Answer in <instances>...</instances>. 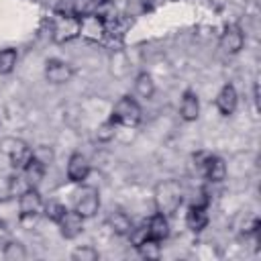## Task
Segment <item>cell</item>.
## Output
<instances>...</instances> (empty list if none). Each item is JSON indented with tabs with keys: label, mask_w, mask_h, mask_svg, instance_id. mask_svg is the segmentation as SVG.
Returning a JSON list of instances; mask_svg holds the SVG:
<instances>
[{
	"label": "cell",
	"mask_w": 261,
	"mask_h": 261,
	"mask_svg": "<svg viewBox=\"0 0 261 261\" xmlns=\"http://www.w3.org/2000/svg\"><path fill=\"white\" fill-rule=\"evenodd\" d=\"M181 204V186L175 179H165L155 188V206L157 212L171 216Z\"/></svg>",
	"instance_id": "1"
},
{
	"label": "cell",
	"mask_w": 261,
	"mask_h": 261,
	"mask_svg": "<svg viewBox=\"0 0 261 261\" xmlns=\"http://www.w3.org/2000/svg\"><path fill=\"white\" fill-rule=\"evenodd\" d=\"M110 118L120 126H137L141 122V104L133 96H122L114 104Z\"/></svg>",
	"instance_id": "2"
},
{
	"label": "cell",
	"mask_w": 261,
	"mask_h": 261,
	"mask_svg": "<svg viewBox=\"0 0 261 261\" xmlns=\"http://www.w3.org/2000/svg\"><path fill=\"white\" fill-rule=\"evenodd\" d=\"M80 16H71V14H57L53 24H51V39L53 43H69L73 39L80 37Z\"/></svg>",
	"instance_id": "3"
},
{
	"label": "cell",
	"mask_w": 261,
	"mask_h": 261,
	"mask_svg": "<svg viewBox=\"0 0 261 261\" xmlns=\"http://www.w3.org/2000/svg\"><path fill=\"white\" fill-rule=\"evenodd\" d=\"M73 210H75L77 214H82L84 218L96 216V212L100 210V192H98V188H94V186H84V188L75 194Z\"/></svg>",
	"instance_id": "4"
},
{
	"label": "cell",
	"mask_w": 261,
	"mask_h": 261,
	"mask_svg": "<svg viewBox=\"0 0 261 261\" xmlns=\"http://www.w3.org/2000/svg\"><path fill=\"white\" fill-rule=\"evenodd\" d=\"M2 151L8 155L10 159V165L20 171L29 161H31V147L22 141V139H16V137H8L2 141Z\"/></svg>",
	"instance_id": "5"
},
{
	"label": "cell",
	"mask_w": 261,
	"mask_h": 261,
	"mask_svg": "<svg viewBox=\"0 0 261 261\" xmlns=\"http://www.w3.org/2000/svg\"><path fill=\"white\" fill-rule=\"evenodd\" d=\"M218 47L228 53V55H237L241 53V49L245 47V33L239 24H228L224 27V31L220 33V39H218Z\"/></svg>",
	"instance_id": "6"
},
{
	"label": "cell",
	"mask_w": 261,
	"mask_h": 261,
	"mask_svg": "<svg viewBox=\"0 0 261 261\" xmlns=\"http://www.w3.org/2000/svg\"><path fill=\"white\" fill-rule=\"evenodd\" d=\"M71 77H73V67L67 61L57 59V57L47 59V63H45V80L49 84L61 86V84H67Z\"/></svg>",
	"instance_id": "7"
},
{
	"label": "cell",
	"mask_w": 261,
	"mask_h": 261,
	"mask_svg": "<svg viewBox=\"0 0 261 261\" xmlns=\"http://www.w3.org/2000/svg\"><path fill=\"white\" fill-rule=\"evenodd\" d=\"M41 210H43V198H41L39 190L37 188H27L18 196V214H20V220L35 218Z\"/></svg>",
	"instance_id": "8"
},
{
	"label": "cell",
	"mask_w": 261,
	"mask_h": 261,
	"mask_svg": "<svg viewBox=\"0 0 261 261\" xmlns=\"http://www.w3.org/2000/svg\"><path fill=\"white\" fill-rule=\"evenodd\" d=\"M80 20H82V24H80V37H84L86 41H92V43H98V41H102L104 39V35H106V22L104 20H100L96 14H84V16H80Z\"/></svg>",
	"instance_id": "9"
},
{
	"label": "cell",
	"mask_w": 261,
	"mask_h": 261,
	"mask_svg": "<svg viewBox=\"0 0 261 261\" xmlns=\"http://www.w3.org/2000/svg\"><path fill=\"white\" fill-rule=\"evenodd\" d=\"M84 216L82 214H77L75 210H65L63 212V216L59 218V222H57V226H59V232H61V237H65V239H75V237H80L82 232H84Z\"/></svg>",
	"instance_id": "10"
},
{
	"label": "cell",
	"mask_w": 261,
	"mask_h": 261,
	"mask_svg": "<svg viewBox=\"0 0 261 261\" xmlns=\"http://www.w3.org/2000/svg\"><path fill=\"white\" fill-rule=\"evenodd\" d=\"M90 175V161L82 153H71L67 159V179L71 184H84Z\"/></svg>",
	"instance_id": "11"
},
{
	"label": "cell",
	"mask_w": 261,
	"mask_h": 261,
	"mask_svg": "<svg viewBox=\"0 0 261 261\" xmlns=\"http://www.w3.org/2000/svg\"><path fill=\"white\" fill-rule=\"evenodd\" d=\"M218 112L222 116H230L234 110H237V104H239V94H237V88L232 84H224L220 88V92L216 94V100H214Z\"/></svg>",
	"instance_id": "12"
},
{
	"label": "cell",
	"mask_w": 261,
	"mask_h": 261,
	"mask_svg": "<svg viewBox=\"0 0 261 261\" xmlns=\"http://www.w3.org/2000/svg\"><path fill=\"white\" fill-rule=\"evenodd\" d=\"M202 173H204V177H206L208 181H212V184H220V181L226 179L228 169H226V163H224L222 157L210 153L208 159H206L204 165H202Z\"/></svg>",
	"instance_id": "13"
},
{
	"label": "cell",
	"mask_w": 261,
	"mask_h": 261,
	"mask_svg": "<svg viewBox=\"0 0 261 261\" xmlns=\"http://www.w3.org/2000/svg\"><path fill=\"white\" fill-rule=\"evenodd\" d=\"M186 226L192 232H202L208 226V206L190 204V208L186 212Z\"/></svg>",
	"instance_id": "14"
},
{
	"label": "cell",
	"mask_w": 261,
	"mask_h": 261,
	"mask_svg": "<svg viewBox=\"0 0 261 261\" xmlns=\"http://www.w3.org/2000/svg\"><path fill=\"white\" fill-rule=\"evenodd\" d=\"M147 232H149L151 239H155L159 243L165 241L169 237V220H167V216L163 212L151 214L149 220H147Z\"/></svg>",
	"instance_id": "15"
},
{
	"label": "cell",
	"mask_w": 261,
	"mask_h": 261,
	"mask_svg": "<svg viewBox=\"0 0 261 261\" xmlns=\"http://www.w3.org/2000/svg\"><path fill=\"white\" fill-rule=\"evenodd\" d=\"M179 114L186 122H194L200 116V100L196 96V92L186 90L181 96V104H179Z\"/></svg>",
	"instance_id": "16"
},
{
	"label": "cell",
	"mask_w": 261,
	"mask_h": 261,
	"mask_svg": "<svg viewBox=\"0 0 261 261\" xmlns=\"http://www.w3.org/2000/svg\"><path fill=\"white\" fill-rule=\"evenodd\" d=\"M106 222H108V226L112 228V232L118 234V237H126V234L130 232V228L135 226L133 220H130V216H128L126 212H122V210H112V212L108 214Z\"/></svg>",
	"instance_id": "17"
},
{
	"label": "cell",
	"mask_w": 261,
	"mask_h": 261,
	"mask_svg": "<svg viewBox=\"0 0 261 261\" xmlns=\"http://www.w3.org/2000/svg\"><path fill=\"white\" fill-rule=\"evenodd\" d=\"M135 94L143 100H151L153 94H155V82L151 77V73L147 71H141L137 77H135Z\"/></svg>",
	"instance_id": "18"
},
{
	"label": "cell",
	"mask_w": 261,
	"mask_h": 261,
	"mask_svg": "<svg viewBox=\"0 0 261 261\" xmlns=\"http://www.w3.org/2000/svg\"><path fill=\"white\" fill-rule=\"evenodd\" d=\"M45 169H47V167H43L39 161H35V159L31 157V161L20 169V173H22V177L27 179V184H29L31 188H37V186L41 184V179L45 177Z\"/></svg>",
	"instance_id": "19"
},
{
	"label": "cell",
	"mask_w": 261,
	"mask_h": 261,
	"mask_svg": "<svg viewBox=\"0 0 261 261\" xmlns=\"http://www.w3.org/2000/svg\"><path fill=\"white\" fill-rule=\"evenodd\" d=\"M2 257L6 261H22V259H27V247L20 241L8 239L2 247Z\"/></svg>",
	"instance_id": "20"
},
{
	"label": "cell",
	"mask_w": 261,
	"mask_h": 261,
	"mask_svg": "<svg viewBox=\"0 0 261 261\" xmlns=\"http://www.w3.org/2000/svg\"><path fill=\"white\" fill-rule=\"evenodd\" d=\"M137 249V253L143 257V259H159L161 257V245H159V241H155V239H151V237H147L141 245H137L135 247Z\"/></svg>",
	"instance_id": "21"
},
{
	"label": "cell",
	"mask_w": 261,
	"mask_h": 261,
	"mask_svg": "<svg viewBox=\"0 0 261 261\" xmlns=\"http://www.w3.org/2000/svg\"><path fill=\"white\" fill-rule=\"evenodd\" d=\"M92 14H96L100 20H104V22L108 24V22H112V20L116 18V6H114L112 0H102V2L94 4Z\"/></svg>",
	"instance_id": "22"
},
{
	"label": "cell",
	"mask_w": 261,
	"mask_h": 261,
	"mask_svg": "<svg viewBox=\"0 0 261 261\" xmlns=\"http://www.w3.org/2000/svg\"><path fill=\"white\" fill-rule=\"evenodd\" d=\"M16 61H18L16 49H12V47L2 49V51H0V73H2V75L12 73V69L16 67Z\"/></svg>",
	"instance_id": "23"
},
{
	"label": "cell",
	"mask_w": 261,
	"mask_h": 261,
	"mask_svg": "<svg viewBox=\"0 0 261 261\" xmlns=\"http://www.w3.org/2000/svg\"><path fill=\"white\" fill-rule=\"evenodd\" d=\"M31 157L35 161H39L43 167H49L53 163V159H55V153H53V149L49 145H37L35 149H31Z\"/></svg>",
	"instance_id": "24"
},
{
	"label": "cell",
	"mask_w": 261,
	"mask_h": 261,
	"mask_svg": "<svg viewBox=\"0 0 261 261\" xmlns=\"http://www.w3.org/2000/svg\"><path fill=\"white\" fill-rule=\"evenodd\" d=\"M116 126H118V124H116L112 118L100 122L98 128H96V139H98L100 143H108V141H112V139L116 137Z\"/></svg>",
	"instance_id": "25"
},
{
	"label": "cell",
	"mask_w": 261,
	"mask_h": 261,
	"mask_svg": "<svg viewBox=\"0 0 261 261\" xmlns=\"http://www.w3.org/2000/svg\"><path fill=\"white\" fill-rule=\"evenodd\" d=\"M67 208L61 204V202H57V200H51V202H47V204H43V214H45V218L47 220H51V222H59V218L63 216V212H65Z\"/></svg>",
	"instance_id": "26"
},
{
	"label": "cell",
	"mask_w": 261,
	"mask_h": 261,
	"mask_svg": "<svg viewBox=\"0 0 261 261\" xmlns=\"http://www.w3.org/2000/svg\"><path fill=\"white\" fill-rule=\"evenodd\" d=\"M71 259L73 261H98L100 259V253L90 247V245H84V247H77L71 251Z\"/></svg>",
	"instance_id": "27"
},
{
	"label": "cell",
	"mask_w": 261,
	"mask_h": 261,
	"mask_svg": "<svg viewBox=\"0 0 261 261\" xmlns=\"http://www.w3.org/2000/svg\"><path fill=\"white\" fill-rule=\"evenodd\" d=\"M128 237V241H130V245L133 247H137V245H141L147 237H149V232H147V224H141V226H133L130 228V232L126 234Z\"/></svg>",
	"instance_id": "28"
},
{
	"label": "cell",
	"mask_w": 261,
	"mask_h": 261,
	"mask_svg": "<svg viewBox=\"0 0 261 261\" xmlns=\"http://www.w3.org/2000/svg\"><path fill=\"white\" fill-rule=\"evenodd\" d=\"M10 239V234H8V228H6V224L4 222H0V247H4V243Z\"/></svg>",
	"instance_id": "29"
},
{
	"label": "cell",
	"mask_w": 261,
	"mask_h": 261,
	"mask_svg": "<svg viewBox=\"0 0 261 261\" xmlns=\"http://www.w3.org/2000/svg\"><path fill=\"white\" fill-rule=\"evenodd\" d=\"M141 2H143V4H151L153 0H141Z\"/></svg>",
	"instance_id": "30"
},
{
	"label": "cell",
	"mask_w": 261,
	"mask_h": 261,
	"mask_svg": "<svg viewBox=\"0 0 261 261\" xmlns=\"http://www.w3.org/2000/svg\"><path fill=\"white\" fill-rule=\"evenodd\" d=\"M88 2H92V4H98V2H102V0H88Z\"/></svg>",
	"instance_id": "31"
}]
</instances>
